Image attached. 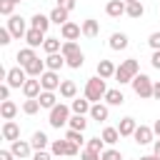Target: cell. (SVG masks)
Returning a JSON list of instances; mask_svg holds the SVG:
<instances>
[{
  "instance_id": "36",
  "label": "cell",
  "mask_w": 160,
  "mask_h": 160,
  "mask_svg": "<svg viewBox=\"0 0 160 160\" xmlns=\"http://www.w3.org/2000/svg\"><path fill=\"white\" fill-rule=\"evenodd\" d=\"M38 110H40V100H38V98H30V100L22 102V112H25V115H35Z\"/></svg>"
},
{
  "instance_id": "24",
  "label": "cell",
  "mask_w": 160,
  "mask_h": 160,
  "mask_svg": "<svg viewBox=\"0 0 160 160\" xmlns=\"http://www.w3.org/2000/svg\"><path fill=\"white\" fill-rule=\"evenodd\" d=\"M82 35L85 38H98V32H100V25H98V20H92V18H88V20H82Z\"/></svg>"
},
{
  "instance_id": "51",
  "label": "cell",
  "mask_w": 160,
  "mask_h": 160,
  "mask_svg": "<svg viewBox=\"0 0 160 160\" xmlns=\"http://www.w3.org/2000/svg\"><path fill=\"white\" fill-rule=\"evenodd\" d=\"M12 150H0V160H12Z\"/></svg>"
},
{
  "instance_id": "22",
  "label": "cell",
  "mask_w": 160,
  "mask_h": 160,
  "mask_svg": "<svg viewBox=\"0 0 160 160\" xmlns=\"http://www.w3.org/2000/svg\"><path fill=\"white\" fill-rule=\"evenodd\" d=\"M108 115H110L108 105H102V102H92V108H90V118H92V120L102 122V120H108Z\"/></svg>"
},
{
  "instance_id": "50",
  "label": "cell",
  "mask_w": 160,
  "mask_h": 160,
  "mask_svg": "<svg viewBox=\"0 0 160 160\" xmlns=\"http://www.w3.org/2000/svg\"><path fill=\"white\" fill-rule=\"evenodd\" d=\"M68 155H70V158L78 155V142H70V140H68Z\"/></svg>"
},
{
  "instance_id": "19",
  "label": "cell",
  "mask_w": 160,
  "mask_h": 160,
  "mask_svg": "<svg viewBox=\"0 0 160 160\" xmlns=\"http://www.w3.org/2000/svg\"><path fill=\"white\" fill-rule=\"evenodd\" d=\"M108 45H110V50H125V48L130 45V40H128V35H125V32H112Z\"/></svg>"
},
{
  "instance_id": "6",
  "label": "cell",
  "mask_w": 160,
  "mask_h": 160,
  "mask_svg": "<svg viewBox=\"0 0 160 160\" xmlns=\"http://www.w3.org/2000/svg\"><path fill=\"white\" fill-rule=\"evenodd\" d=\"M5 82L10 85V88H22L25 82H28V72H25V68H10L8 70V75H5Z\"/></svg>"
},
{
  "instance_id": "8",
  "label": "cell",
  "mask_w": 160,
  "mask_h": 160,
  "mask_svg": "<svg viewBox=\"0 0 160 160\" xmlns=\"http://www.w3.org/2000/svg\"><path fill=\"white\" fill-rule=\"evenodd\" d=\"M132 138H135L138 145H150V142H155V132H152L150 125H138V130H135Z\"/></svg>"
},
{
  "instance_id": "35",
  "label": "cell",
  "mask_w": 160,
  "mask_h": 160,
  "mask_svg": "<svg viewBox=\"0 0 160 160\" xmlns=\"http://www.w3.org/2000/svg\"><path fill=\"white\" fill-rule=\"evenodd\" d=\"M68 128H70V130H80V132H82V130L88 128L85 115H72V118H70V122H68Z\"/></svg>"
},
{
  "instance_id": "18",
  "label": "cell",
  "mask_w": 160,
  "mask_h": 160,
  "mask_svg": "<svg viewBox=\"0 0 160 160\" xmlns=\"http://www.w3.org/2000/svg\"><path fill=\"white\" fill-rule=\"evenodd\" d=\"M125 10H128V5L122 0H108V5H105V12L110 18H120V15H125Z\"/></svg>"
},
{
  "instance_id": "17",
  "label": "cell",
  "mask_w": 160,
  "mask_h": 160,
  "mask_svg": "<svg viewBox=\"0 0 160 160\" xmlns=\"http://www.w3.org/2000/svg\"><path fill=\"white\" fill-rule=\"evenodd\" d=\"M45 70H48V65H45V60H40V58H35L30 65H25V72H28V78H40Z\"/></svg>"
},
{
  "instance_id": "26",
  "label": "cell",
  "mask_w": 160,
  "mask_h": 160,
  "mask_svg": "<svg viewBox=\"0 0 160 160\" xmlns=\"http://www.w3.org/2000/svg\"><path fill=\"white\" fill-rule=\"evenodd\" d=\"M125 102V95H122V90H108L105 92V105H112V108H118V105H122Z\"/></svg>"
},
{
  "instance_id": "2",
  "label": "cell",
  "mask_w": 160,
  "mask_h": 160,
  "mask_svg": "<svg viewBox=\"0 0 160 160\" xmlns=\"http://www.w3.org/2000/svg\"><path fill=\"white\" fill-rule=\"evenodd\" d=\"M105 92H108V88H105V80H102L100 75H95V78H90V80L85 82V98H88L90 102L105 100Z\"/></svg>"
},
{
  "instance_id": "11",
  "label": "cell",
  "mask_w": 160,
  "mask_h": 160,
  "mask_svg": "<svg viewBox=\"0 0 160 160\" xmlns=\"http://www.w3.org/2000/svg\"><path fill=\"white\" fill-rule=\"evenodd\" d=\"M42 92V85H40V78H28V82L22 85V95L30 100V98H40Z\"/></svg>"
},
{
  "instance_id": "30",
  "label": "cell",
  "mask_w": 160,
  "mask_h": 160,
  "mask_svg": "<svg viewBox=\"0 0 160 160\" xmlns=\"http://www.w3.org/2000/svg\"><path fill=\"white\" fill-rule=\"evenodd\" d=\"M125 15H128V18H132V20H140V18L145 15V5H142L140 0H138V2H130V5H128V10H125Z\"/></svg>"
},
{
  "instance_id": "9",
  "label": "cell",
  "mask_w": 160,
  "mask_h": 160,
  "mask_svg": "<svg viewBox=\"0 0 160 160\" xmlns=\"http://www.w3.org/2000/svg\"><path fill=\"white\" fill-rule=\"evenodd\" d=\"M2 140H8V142L20 140V125L15 120H5L2 122Z\"/></svg>"
},
{
  "instance_id": "7",
  "label": "cell",
  "mask_w": 160,
  "mask_h": 160,
  "mask_svg": "<svg viewBox=\"0 0 160 160\" xmlns=\"http://www.w3.org/2000/svg\"><path fill=\"white\" fill-rule=\"evenodd\" d=\"M60 75L55 72V70H45L42 75H40V85H42V90H50V92H55V90H60Z\"/></svg>"
},
{
  "instance_id": "29",
  "label": "cell",
  "mask_w": 160,
  "mask_h": 160,
  "mask_svg": "<svg viewBox=\"0 0 160 160\" xmlns=\"http://www.w3.org/2000/svg\"><path fill=\"white\" fill-rule=\"evenodd\" d=\"M35 58H38V55H35V48H22V50H18V62H20V68L30 65Z\"/></svg>"
},
{
  "instance_id": "14",
  "label": "cell",
  "mask_w": 160,
  "mask_h": 160,
  "mask_svg": "<svg viewBox=\"0 0 160 160\" xmlns=\"http://www.w3.org/2000/svg\"><path fill=\"white\" fill-rule=\"evenodd\" d=\"M135 130H138L135 118H122V120L118 122V132H120V138H130V135H135Z\"/></svg>"
},
{
  "instance_id": "46",
  "label": "cell",
  "mask_w": 160,
  "mask_h": 160,
  "mask_svg": "<svg viewBox=\"0 0 160 160\" xmlns=\"http://www.w3.org/2000/svg\"><path fill=\"white\" fill-rule=\"evenodd\" d=\"M32 160H52V152H48V150H38V152L32 155Z\"/></svg>"
},
{
  "instance_id": "28",
  "label": "cell",
  "mask_w": 160,
  "mask_h": 160,
  "mask_svg": "<svg viewBox=\"0 0 160 160\" xmlns=\"http://www.w3.org/2000/svg\"><path fill=\"white\" fill-rule=\"evenodd\" d=\"M0 115H2V120H12L18 115V105L12 100H2L0 102Z\"/></svg>"
},
{
  "instance_id": "49",
  "label": "cell",
  "mask_w": 160,
  "mask_h": 160,
  "mask_svg": "<svg viewBox=\"0 0 160 160\" xmlns=\"http://www.w3.org/2000/svg\"><path fill=\"white\" fill-rule=\"evenodd\" d=\"M150 62H152V68H155V70H160V50H152V58H150Z\"/></svg>"
},
{
  "instance_id": "40",
  "label": "cell",
  "mask_w": 160,
  "mask_h": 160,
  "mask_svg": "<svg viewBox=\"0 0 160 160\" xmlns=\"http://www.w3.org/2000/svg\"><path fill=\"white\" fill-rule=\"evenodd\" d=\"M15 5H18L15 0H0V12L10 18V15H15V12H12V10H15Z\"/></svg>"
},
{
  "instance_id": "38",
  "label": "cell",
  "mask_w": 160,
  "mask_h": 160,
  "mask_svg": "<svg viewBox=\"0 0 160 160\" xmlns=\"http://www.w3.org/2000/svg\"><path fill=\"white\" fill-rule=\"evenodd\" d=\"M65 62H68V68H72V70H80V68H82V62H85V55H82V52H78V55L68 58Z\"/></svg>"
},
{
  "instance_id": "4",
  "label": "cell",
  "mask_w": 160,
  "mask_h": 160,
  "mask_svg": "<svg viewBox=\"0 0 160 160\" xmlns=\"http://www.w3.org/2000/svg\"><path fill=\"white\" fill-rule=\"evenodd\" d=\"M130 85H132V92H135L138 98H142V100L152 98V85H155V82H152L148 75H142V72H140V75H135V80H132Z\"/></svg>"
},
{
  "instance_id": "47",
  "label": "cell",
  "mask_w": 160,
  "mask_h": 160,
  "mask_svg": "<svg viewBox=\"0 0 160 160\" xmlns=\"http://www.w3.org/2000/svg\"><path fill=\"white\" fill-rule=\"evenodd\" d=\"M10 90H12V88H10L8 82H2V85H0V98H2V100H10Z\"/></svg>"
},
{
  "instance_id": "45",
  "label": "cell",
  "mask_w": 160,
  "mask_h": 160,
  "mask_svg": "<svg viewBox=\"0 0 160 160\" xmlns=\"http://www.w3.org/2000/svg\"><path fill=\"white\" fill-rule=\"evenodd\" d=\"M10 40H12V32L8 28H0V45H10Z\"/></svg>"
},
{
  "instance_id": "41",
  "label": "cell",
  "mask_w": 160,
  "mask_h": 160,
  "mask_svg": "<svg viewBox=\"0 0 160 160\" xmlns=\"http://www.w3.org/2000/svg\"><path fill=\"white\" fill-rule=\"evenodd\" d=\"M65 140L82 145V140H85V138H82V132H80V130H70V128H68V132H65Z\"/></svg>"
},
{
  "instance_id": "32",
  "label": "cell",
  "mask_w": 160,
  "mask_h": 160,
  "mask_svg": "<svg viewBox=\"0 0 160 160\" xmlns=\"http://www.w3.org/2000/svg\"><path fill=\"white\" fill-rule=\"evenodd\" d=\"M42 50H45L48 55H55V52H60V50H62V42H60V38H45V45H42Z\"/></svg>"
},
{
  "instance_id": "39",
  "label": "cell",
  "mask_w": 160,
  "mask_h": 160,
  "mask_svg": "<svg viewBox=\"0 0 160 160\" xmlns=\"http://www.w3.org/2000/svg\"><path fill=\"white\" fill-rule=\"evenodd\" d=\"M88 150L102 152V150H105V140H102V138H90V140H88Z\"/></svg>"
},
{
  "instance_id": "12",
  "label": "cell",
  "mask_w": 160,
  "mask_h": 160,
  "mask_svg": "<svg viewBox=\"0 0 160 160\" xmlns=\"http://www.w3.org/2000/svg\"><path fill=\"white\" fill-rule=\"evenodd\" d=\"M60 35H62V40H78V38L82 35V28H80L78 22H65V25L60 28Z\"/></svg>"
},
{
  "instance_id": "27",
  "label": "cell",
  "mask_w": 160,
  "mask_h": 160,
  "mask_svg": "<svg viewBox=\"0 0 160 160\" xmlns=\"http://www.w3.org/2000/svg\"><path fill=\"white\" fill-rule=\"evenodd\" d=\"M38 100H40V108H45V110H52V108L58 105V95L50 92V90H42Z\"/></svg>"
},
{
  "instance_id": "53",
  "label": "cell",
  "mask_w": 160,
  "mask_h": 160,
  "mask_svg": "<svg viewBox=\"0 0 160 160\" xmlns=\"http://www.w3.org/2000/svg\"><path fill=\"white\" fill-rule=\"evenodd\" d=\"M152 155H158V158H160V138L152 142Z\"/></svg>"
},
{
  "instance_id": "56",
  "label": "cell",
  "mask_w": 160,
  "mask_h": 160,
  "mask_svg": "<svg viewBox=\"0 0 160 160\" xmlns=\"http://www.w3.org/2000/svg\"><path fill=\"white\" fill-rule=\"evenodd\" d=\"M122 2H125V5H130V2H138V0H122Z\"/></svg>"
},
{
  "instance_id": "57",
  "label": "cell",
  "mask_w": 160,
  "mask_h": 160,
  "mask_svg": "<svg viewBox=\"0 0 160 160\" xmlns=\"http://www.w3.org/2000/svg\"><path fill=\"white\" fill-rule=\"evenodd\" d=\"M15 2H20V0H15Z\"/></svg>"
},
{
  "instance_id": "16",
  "label": "cell",
  "mask_w": 160,
  "mask_h": 160,
  "mask_svg": "<svg viewBox=\"0 0 160 160\" xmlns=\"http://www.w3.org/2000/svg\"><path fill=\"white\" fill-rule=\"evenodd\" d=\"M50 15H42V12H35L32 18H30V28H35V30H42V32H48V28H50Z\"/></svg>"
},
{
  "instance_id": "10",
  "label": "cell",
  "mask_w": 160,
  "mask_h": 160,
  "mask_svg": "<svg viewBox=\"0 0 160 160\" xmlns=\"http://www.w3.org/2000/svg\"><path fill=\"white\" fill-rule=\"evenodd\" d=\"M10 150H12V155L20 158V160H25V158L32 155V145H30L28 140H15V142H10Z\"/></svg>"
},
{
  "instance_id": "54",
  "label": "cell",
  "mask_w": 160,
  "mask_h": 160,
  "mask_svg": "<svg viewBox=\"0 0 160 160\" xmlns=\"http://www.w3.org/2000/svg\"><path fill=\"white\" fill-rule=\"evenodd\" d=\"M152 132H155V135H158V138H160V118H158V120H155V122H152Z\"/></svg>"
},
{
  "instance_id": "34",
  "label": "cell",
  "mask_w": 160,
  "mask_h": 160,
  "mask_svg": "<svg viewBox=\"0 0 160 160\" xmlns=\"http://www.w3.org/2000/svg\"><path fill=\"white\" fill-rule=\"evenodd\" d=\"M100 138L105 140V145H115V142L120 140V132H118V128H105Z\"/></svg>"
},
{
  "instance_id": "48",
  "label": "cell",
  "mask_w": 160,
  "mask_h": 160,
  "mask_svg": "<svg viewBox=\"0 0 160 160\" xmlns=\"http://www.w3.org/2000/svg\"><path fill=\"white\" fill-rule=\"evenodd\" d=\"M58 8H62V10L70 12V10L75 8V0H58Z\"/></svg>"
},
{
  "instance_id": "37",
  "label": "cell",
  "mask_w": 160,
  "mask_h": 160,
  "mask_svg": "<svg viewBox=\"0 0 160 160\" xmlns=\"http://www.w3.org/2000/svg\"><path fill=\"white\" fill-rule=\"evenodd\" d=\"M50 152L52 155H68V140H52L50 142Z\"/></svg>"
},
{
  "instance_id": "43",
  "label": "cell",
  "mask_w": 160,
  "mask_h": 160,
  "mask_svg": "<svg viewBox=\"0 0 160 160\" xmlns=\"http://www.w3.org/2000/svg\"><path fill=\"white\" fill-rule=\"evenodd\" d=\"M100 155H102V152H95V150H88V148H85V150L80 152V160H100Z\"/></svg>"
},
{
  "instance_id": "21",
  "label": "cell",
  "mask_w": 160,
  "mask_h": 160,
  "mask_svg": "<svg viewBox=\"0 0 160 160\" xmlns=\"http://www.w3.org/2000/svg\"><path fill=\"white\" fill-rule=\"evenodd\" d=\"M75 95H78V85H75L72 80H62V82H60V98L75 100Z\"/></svg>"
},
{
  "instance_id": "58",
  "label": "cell",
  "mask_w": 160,
  "mask_h": 160,
  "mask_svg": "<svg viewBox=\"0 0 160 160\" xmlns=\"http://www.w3.org/2000/svg\"><path fill=\"white\" fill-rule=\"evenodd\" d=\"M140 160H145V158H140Z\"/></svg>"
},
{
  "instance_id": "44",
  "label": "cell",
  "mask_w": 160,
  "mask_h": 160,
  "mask_svg": "<svg viewBox=\"0 0 160 160\" xmlns=\"http://www.w3.org/2000/svg\"><path fill=\"white\" fill-rule=\"evenodd\" d=\"M148 45H150L152 50H160V30H158V32H150V38H148Z\"/></svg>"
},
{
  "instance_id": "25",
  "label": "cell",
  "mask_w": 160,
  "mask_h": 160,
  "mask_svg": "<svg viewBox=\"0 0 160 160\" xmlns=\"http://www.w3.org/2000/svg\"><path fill=\"white\" fill-rule=\"evenodd\" d=\"M45 65H48V70L60 72V68H62V65H68V62H65L62 52H55V55H48V58H45Z\"/></svg>"
},
{
  "instance_id": "13",
  "label": "cell",
  "mask_w": 160,
  "mask_h": 160,
  "mask_svg": "<svg viewBox=\"0 0 160 160\" xmlns=\"http://www.w3.org/2000/svg\"><path fill=\"white\" fill-rule=\"evenodd\" d=\"M90 108H92V102H90L88 98H75V100L70 102L72 115H90Z\"/></svg>"
},
{
  "instance_id": "15",
  "label": "cell",
  "mask_w": 160,
  "mask_h": 160,
  "mask_svg": "<svg viewBox=\"0 0 160 160\" xmlns=\"http://www.w3.org/2000/svg\"><path fill=\"white\" fill-rule=\"evenodd\" d=\"M25 42H28V48H40V45H45V32L30 28L28 35H25Z\"/></svg>"
},
{
  "instance_id": "1",
  "label": "cell",
  "mask_w": 160,
  "mask_h": 160,
  "mask_svg": "<svg viewBox=\"0 0 160 160\" xmlns=\"http://www.w3.org/2000/svg\"><path fill=\"white\" fill-rule=\"evenodd\" d=\"M135 75H140V65H138V60H135V58L122 60V62L118 65V70H115V80H118L120 85L132 82V80H135Z\"/></svg>"
},
{
  "instance_id": "33",
  "label": "cell",
  "mask_w": 160,
  "mask_h": 160,
  "mask_svg": "<svg viewBox=\"0 0 160 160\" xmlns=\"http://www.w3.org/2000/svg\"><path fill=\"white\" fill-rule=\"evenodd\" d=\"M60 52H62V58L68 60V58H72V55H78V52H82V50H80V45H78L75 40H65V42H62V50H60Z\"/></svg>"
},
{
  "instance_id": "23",
  "label": "cell",
  "mask_w": 160,
  "mask_h": 160,
  "mask_svg": "<svg viewBox=\"0 0 160 160\" xmlns=\"http://www.w3.org/2000/svg\"><path fill=\"white\" fill-rule=\"evenodd\" d=\"M30 145H32V150L38 152V150H45V148L50 145V140H48V135H45L42 130H38V132H32V138H30Z\"/></svg>"
},
{
  "instance_id": "20",
  "label": "cell",
  "mask_w": 160,
  "mask_h": 160,
  "mask_svg": "<svg viewBox=\"0 0 160 160\" xmlns=\"http://www.w3.org/2000/svg\"><path fill=\"white\" fill-rule=\"evenodd\" d=\"M115 65H112V60H100L98 62V75L102 78V80H110V78H115Z\"/></svg>"
},
{
  "instance_id": "52",
  "label": "cell",
  "mask_w": 160,
  "mask_h": 160,
  "mask_svg": "<svg viewBox=\"0 0 160 160\" xmlns=\"http://www.w3.org/2000/svg\"><path fill=\"white\" fill-rule=\"evenodd\" d=\"M152 98H155V100H160V82H155V85H152Z\"/></svg>"
},
{
  "instance_id": "3",
  "label": "cell",
  "mask_w": 160,
  "mask_h": 160,
  "mask_svg": "<svg viewBox=\"0 0 160 160\" xmlns=\"http://www.w3.org/2000/svg\"><path fill=\"white\" fill-rule=\"evenodd\" d=\"M72 110L68 108V105H62V102H58L52 110H50V115H48V122H50V128H62V125H68L70 122V115Z\"/></svg>"
},
{
  "instance_id": "31",
  "label": "cell",
  "mask_w": 160,
  "mask_h": 160,
  "mask_svg": "<svg viewBox=\"0 0 160 160\" xmlns=\"http://www.w3.org/2000/svg\"><path fill=\"white\" fill-rule=\"evenodd\" d=\"M68 15H70L68 10H62V8H58V5H55V10L50 12V20H52L55 25H60V28H62L65 22H70V20H68Z\"/></svg>"
},
{
  "instance_id": "42",
  "label": "cell",
  "mask_w": 160,
  "mask_h": 160,
  "mask_svg": "<svg viewBox=\"0 0 160 160\" xmlns=\"http://www.w3.org/2000/svg\"><path fill=\"white\" fill-rule=\"evenodd\" d=\"M100 160H122V155H120V150H115V148H108V150H102Z\"/></svg>"
},
{
  "instance_id": "5",
  "label": "cell",
  "mask_w": 160,
  "mask_h": 160,
  "mask_svg": "<svg viewBox=\"0 0 160 160\" xmlns=\"http://www.w3.org/2000/svg\"><path fill=\"white\" fill-rule=\"evenodd\" d=\"M5 28H8L10 32H12V38H15V40H20V38L25 40V35H28V30H30V28L25 25V20H22L20 15H10V18H8V25H5Z\"/></svg>"
},
{
  "instance_id": "55",
  "label": "cell",
  "mask_w": 160,
  "mask_h": 160,
  "mask_svg": "<svg viewBox=\"0 0 160 160\" xmlns=\"http://www.w3.org/2000/svg\"><path fill=\"white\" fill-rule=\"evenodd\" d=\"M142 158H145V160H160L158 155H142Z\"/></svg>"
}]
</instances>
